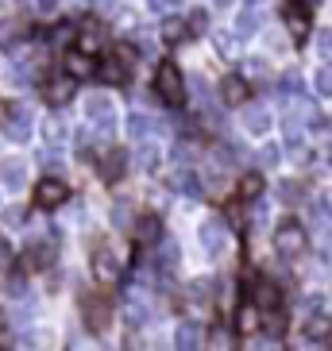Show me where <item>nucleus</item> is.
<instances>
[{
  "label": "nucleus",
  "instance_id": "1",
  "mask_svg": "<svg viewBox=\"0 0 332 351\" xmlns=\"http://www.w3.org/2000/svg\"><path fill=\"white\" fill-rule=\"evenodd\" d=\"M155 93L163 104H170V108H182L186 104V82H182V70H178L174 62H163L155 70Z\"/></svg>",
  "mask_w": 332,
  "mask_h": 351
},
{
  "label": "nucleus",
  "instance_id": "2",
  "mask_svg": "<svg viewBox=\"0 0 332 351\" xmlns=\"http://www.w3.org/2000/svg\"><path fill=\"white\" fill-rule=\"evenodd\" d=\"M132 70H135V47H132V43H120V47L104 58L101 82L104 85H124L128 77H132Z\"/></svg>",
  "mask_w": 332,
  "mask_h": 351
},
{
  "label": "nucleus",
  "instance_id": "3",
  "mask_svg": "<svg viewBox=\"0 0 332 351\" xmlns=\"http://www.w3.org/2000/svg\"><path fill=\"white\" fill-rule=\"evenodd\" d=\"M66 201H70V186L62 178H39L32 186V205L43 208V213H51V208L66 205Z\"/></svg>",
  "mask_w": 332,
  "mask_h": 351
},
{
  "label": "nucleus",
  "instance_id": "4",
  "mask_svg": "<svg viewBox=\"0 0 332 351\" xmlns=\"http://www.w3.org/2000/svg\"><path fill=\"white\" fill-rule=\"evenodd\" d=\"M82 320L89 332H104L108 328V320H112V301L104 298V293H93V289H85L82 293Z\"/></svg>",
  "mask_w": 332,
  "mask_h": 351
},
{
  "label": "nucleus",
  "instance_id": "5",
  "mask_svg": "<svg viewBox=\"0 0 332 351\" xmlns=\"http://www.w3.org/2000/svg\"><path fill=\"white\" fill-rule=\"evenodd\" d=\"M39 89H43V104H51V108H62V104L73 101V93H78V77H73V73H62V77H47Z\"/></svg>",
  "mask_w": 332,
  "mask_h": 351
},
{
  "label": "nucleus",
  "instance_id": "6",
  "mask_svg": "<svg viewBox=\"0 0 332 351\" xmlns=\"http://www.w3.org/2000/svg\"><path fill=\"white\" fill-rule=\"evenodd\" d=\"M305 243H309V236H305V228H301L298 220H282L278 232H274L278 255H298V251H305Z\"/></svg>",
  "mask_w": 332,
  "mask_h": 351
},
{
  "label": "nucleus",
  "instance_id": "7",
  "mask_svg": "<svg viewBox=\"0 0 332 351\" xmlns=\"http://www.w3.org/2000/svg\"><path fill=\"white\" fill-rule=\"evenodd\" d=\"M158 239H163V220L155 213H139L132 224V243L135 247H158Z\"/></svg>",
  "mask_w": 332,
  "mask_h": 351
},
{
  "label": "nucleus",
  "instance_id": "8",
  "mask_svg": "<svg viewBox=\"0 0 332 351\" xmlns=\"http://www.w3.org/2000/svg\"><path fill=\"white\" fill-rule=\"evenodd\" d=\"M66 73H73L78 82H89V77H101V66H97V58L89 51L70 47V51H66Z\"/></svg>",
  "mask_w": 332,
  "mask_h": 351
},
{
  "label": "nucleus",
  "instance_id": "9",
  "mask_svg": "<svg viewBox=\"0 0 332 351\" xmlns=\"http://www.w3.org/2000/svg\"><path fill=\"white\" fill-rule=\"evenodd\" d=\"M104 43H108V32H104V23L97 20V16L82 20V32H78V43H73V47H82V51L97 54V51H104Z\"/></svg>",
  "mask_w": 332,
  "mask_h": 351
},
{
  "label": "nucleus",
  "instance_id": "10",
  "mask_svg": "<svg viewBox=\"0 0 332 351\" xmlns=\"http://www.w3.org/2000/svg\"><path fill=\"white\" fill-rule=\"evenodd\" d=\"M93 274H97V282H120V263H116V255L104 243H97L93 247Z\"/></svg>",
  "mask_w": 332,
  "mask_h": 351
},
{
  "label": "nucleus",
  "instance_id": "11",
  "mask_svg": "<svg viewBox=\"0 0 332 351\" xmlns=\"http://www.w3.org/2000/svg\"><path fill=\"white\" fill-rule=\"evenodd\" d=\"M251 301H255V305H259L263 313L282 309V289L274 286L270 278H255V282H251Z\"/></svg>",
  "mask_w": 332,
  "mask_h": 351
},
{
  "label": "nucleus",
  "instance_id": "12",
  "mask_svg": "<svg viewBox=\"0 0 332 351\" xmlns=\"http://www.w3.org/2000/svg\"><path fill=\"white\" fill-rule=\"evenodd\" d=\"M220 101L228 104V108H236V104H248L251 101V85L239 77V73H232V77H224L220 82Z\"/></svg>",
  "mask_w": 332,
  "mask_h": 351
},
{
  "label": "nucleus",
  "instance_id": "13",
  "mask_svg": "<svg viewBox=\"0 0 332 351\" xmlns=\"http://www.w3.org/2000/svg\"><path fill=\"white\" fill-rule=\"evenodd\" d=\"M263 328V309L255 305V301H244L236 309V332L239 336H255V332Z\"/></svg>",
  "mask_w": 332,
  "mask_h": 351
},
{
  "label": "nucleus",
  "instance_id": "14",
  "mask_svg": "<svg viewBox=\"0 0 332 351\" xmlns=\"http://www.w3.org/2000/svg\"><path fill=\"white\" fill-rule=\"evenodd\" d=\"M97 170H101V178L108 182V186H116V182L124 178V170H128V155H124V151H104Z\"/></svg>",
  "mask_w": 332,
  "mask_h": 351
},
{
  "label": "nucleus",
  "instance_id": "15",
  "mask_svg": "<svg viewBox=\"0 0 332 351\" xmlns=\"http://www.w3.org/2000/svg\"><path fill=\"white\" fill-rule=\"evenodd\" d=\"M54 255H58V251H54V243H32V247L23 251V270H43V267H51L54 263Z\"/></svg>",
  "mask_w": 332,
  "mask_h": 351
},
{
  "label": "nucleus",
  "instance_id": "16",
  "mask_svg": "<svg viewBox=\"0 0 332 351\" xmlns=\"http://www.w3.org/2000/svg\"><path fill=\"white\" fill-rule=\"evenodd\" d=\"M305 336H309V340H329L332 336V313H313V317L305 320Z\"/></svg>",
  "mask_w": 332,
  "mask_h": 351
},
{
  "label": "nucleus",
  "instance_id": "17",
  "mask_svg": "<svg viewBox=\"0 0 332 351\" xmlns=\"http://www.w3.org/2000/svg\"><path fill=\"white\" fill-rule=\"evenodd\" d=\"M27 27H32V23L23 20V16H16V20H4V23H0V47H8V43H20L23 35H27Z\"/></svg>",
  "mask_w": 332,
  "mask_h": 351
},
{
  "label": "nucleus",
  "instance_id": "18",
  "mask_svg": "<svg viewBox=\"0 0 332 351\" xmlns=\"http://www.w3.org/2000/svg\"><path fill=\"white\" fill-rule=\"evenodd\" d=\"M186 35H193L189 20H170V23L163 27V43H166V47H178V43H186Z\"/></svg>",
  "mask_w": 332,
  "mask_h": 351
},
{
  "label": "nucleus",
  "instance_id": "19",
  "mask_svg": "<svg viewBox=\"0 0 332 351\" xmlns=\"http://www.w3.org/2000/svg\"><path fill=\"white\" fill-rule=\"evenodd\" d=\"M259 193H263V174H244L239 178V189H236L239 201H255Z\"/></svg>",
  "mask_w": 332,
  "mask_h": 351
},
{
  "label": "nucleus",
  "instance_id": "20",
  "mask_svg": "<svg viewBox=\"0 0 332 351\" xmlns=\"http://www.w3.org/2000/svg\"><path fill=\"white\" fill-rule=\"evenodd\" d=\"M51 43L58 47V51H62V47L70 51V43H78V32H73V23H58V27L51 32Z\"/></svg>",
  "mask_w": 332,
  "mask_h": 351
},
{
  "label": "nucleus",
  "instance_id": "21",
  "mask_svg": "<svg viewBox=\"0 0 332 351\" xmlns=\"http://www.w3.org/2000/svg\"><path fill=\"white\" fill-rule=\"evenodd\" d=\"M201 336H205V332H201L198 324H182V328H178V348H198Z\"/></svg>",
  "mask_w": 332,
  "mask_h": 351
},
{
  "label": "nucleus",
  "instance_id": "22",
  "mask_svg": "<svg viewBox=\"0 0 332 351\" xmlns=\"http://www.w3.org/2000/svg\"><path fill=\"white\" fill-rule=\"evenodd\" d=\"M317 89H321V93H332V66H324V70L317 73Z\"/></svg>",
  "mask_w": 332,
  "mask_h": 351
},
{
  "label": "nucleus",
  "instance_id": "23",
  "mask_svg": "<svg viewBox=\"0 0 332 351\" xmlns=\"http://www.w3.org/2000/svg\"><path fill=\"white\" fill-rule=\"evenodd\" d=\"M4 289H8V293H23V274H8Z\"/></svg>",
  "mask_w": 332,
  "mask_h": 351
},
{
  "label": "nucleus",
  "instance_id": "24",
  "mask_svg": "<svg viewBox=\"0 0 332 351\" xmlns=\"http://www.w3.org/2000/svg\"><path fill=\"white\" fill-rule=\"evenodd\" d=\"M4 224H23V208H8L4 213Z\"/></svg>",
  "mask_w": 332,
  "mask_h": 351
},
{
  "label": "nucleus",
  "instance_id": "25",
  "mask_svg": "<svg viewBox=\"0 0 332 351\" xmlns=\"http://www.w3.org/2000/svg\"><path fill=\"white\" fill-rule=\"evenodd\" d=\"M8 263H12V247L0 239V267H8Z\"/></svg>",
  "mask_w": 332,
  "mask_h": 351
},
{
  "label": "nucleus",
  "instance_id": "26",
  "mask_svg": "<svg viewBox=\"0 0 332 351\" xmlns=\"http://www.w3.org/2000/svg\"><path fill=\"white\" fill-rule=\"evenodd\" d=\"M321 47H324V54H332V32L321 35Z\"/></svg>",
  "mask_w": 332,
  "mask_h": 351
}]
</instances>
